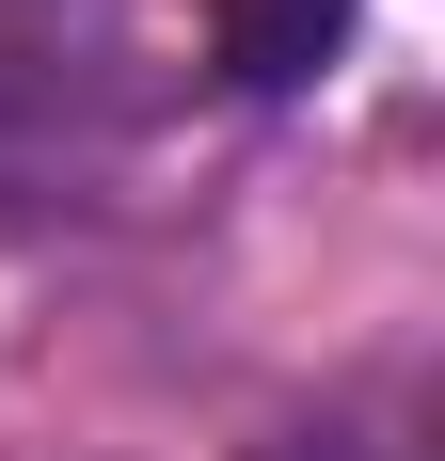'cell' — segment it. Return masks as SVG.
Wrapping results in <instances>:
<instances>
[{
    "label": "cell",
    "mask_w": 445,
    "mask_h": 461,
    "mask_svg": "<svg viewBox=\"0 0 445 461\" xmlns=\"http://www.w3.org/2000/svg\"><path fill=\"white\" fill-rule=\"evenodd\" d=\"M334 32H350V0H222V80H239V95H286V80H318Z\"/></svg>",
    "instance_id": "1"
},
{
    "label": "cell",
    "mask_w": 445,
    "mask_h": 461,
    "mask_svg": "<svg viewBox=\"0 0 445 461\" xmlns=\"http://www.w3.org/2000/svg\"><path fill=\"white\" fill-rule=\"evenodd\" d=\"M255 461H382V446H366V429H334V414H318V429H270Z\"/></svg>",
    "instance_id": "2"
}]
</instances>
